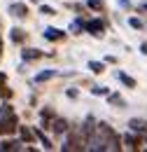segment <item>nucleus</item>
I'll use <instances>...</instances> for the list:
<instances>
[{
    "instance_id": "25",
    "label": "nucleus",
    "mask_w": 147,
    "mask_h": 152,
    "mask_svg": "<svg viewBox=\"0 0 147 152\" xmlns=\"http://www.w3.org/2000/svg\"><path fill=\"white\" fill-rule=\"evenodd\" d=\"M129 26H131V28H135V31H140V28H143V21L135 19V17H131V19H129Z\"/></svg>"
},
{
    "instance_id": "7",
    "label": "nucleus",
    "mask_w": 147,
    "mask_h": 152,
    "mask_svg": "<svg viewBox=\"0 0 147 152\" xmlns=\"http://www.w3.org/2000/svg\"><path fill=\"white\" fill-rule=\"evenodd\" d=\"M44 40H49V42H61V40H65V33L61 31V28H44Z\"/></svg>"
},
{
    "instance_id": "15",
    "label": "nucleus",
    "mask_w": 147,
    "mask_h": 152,
    "mask_svg": "<svg viewBox=\"0 0 147 152\" xmlns=\"http://www.w3.org/2000/svg\"><path fill=\"white\" fill-rule=\"evenodd\" d=\"M117 77H119V82H122L124 87H129V89H135V87H138V82H135V80H133L131 75H126V73H122V70L117 73Z\"/></svg>"
},
{
    "instance_id": "13",
    "label": "nucleus",
    "mask_w": 147,
    "mask_h": 152,
    "mask_svg": "<svg viewBox=\"0 0 147 152\" xmlns=\"http://www.w3.org/2000/svg\"><path fill=\"white\" fill-rule=\"evenodd\" d=\"M42 56H44V54H42L40 49H23V52H21V58H23V61H37V58H42Z\"/></svg>"
},
{
    "instance_id": "29",
    "label": "nucleus",
    "mask_w": 147,
    "mask_h": 152,
    "mask_svg": "<svg viewBox=\"0 0 147 152\" xmlns=\"http://www.w3.org/2000/svg\"><path fill=\"white\" fill-rule=\"evenodd\" d=\"M140 138H143V143H147V131H145V133H140Z\"/></svg>"
},
{
    "instance_id": "27",
    "label": "nucleus",
    "mask_w": 147,
    "mask_h": 152,
    "mask_svg": "<svg viewBox=\"0 0 147 152\" xmlns=\"http://www.w3.org/2000/svg\"><path fill=\"white\" fill-rule=\"evenodd\" d=\"M140 52H143V54L147 56V42H143V45H140Z\"/></svg>"
},
{
    "instance_id": "9",
    "label": "nucleus",
    "mask_w": 147,
    "mask_h": 152,
    "mask_svg": "<svg viewBox=\"0 0 147 152\" xmlns=\"http://www.w3.org/2000/svg\"><path fill=\"white\" fill-rule=\"evenodd\" d=\"M54 117H56V115H54V108H42V113H40V124H42V129H49Z\"/></svg>"
},
{
    "instance_id": "12",
    "label": "nucleus",
    "mask_w": 147,
    "mask_h": 152,
    "mask_svg": "<svg viewBox=\"0 0 147 152\" xmlns=\"http://www.w3.org/2000/svg\"><path fill=\"white\" fill-rule=\"evenodd\" d=\"M21 150V140H2L0 143V152H14Z\"/></svg>"
},
{
    "instance_id": "20",
    "label": "nucleus",
    "mask_w": 147,
    "mask_h": 152,
    "mask_svg": "<svg viewBox=\"0 0 147 152\" xmlns=\"http://www.w3.org/2000/svg\"><path fill=\"white\" fill-rule=\"evenodd\" d=\"M87 7L93 10V12H103L105 10V2L103 0H87Z\"/></svg>"
},
{
    "instance_id": "19",
    "label": "nucleus",
    "mask_w": 147,
    "mask_h": 152,
    "mask_svg": "<svg viewBox=\"0 0 147 152\" xmlns=\"http://www.w3.org/2000/svg\"><path fill=\"white\" fill-rule=\"evenodd\" d=\"M73 35H79L82 31H84V21L82 19H75V21H70V28H68Z\"/></svg>"
},
{
    "instance_id": "26",
    "label": "nucleus",
    "mask_w": 147,
    "mask_h": 152,
    "mask_svg": "<svg viewBox=\"0 0 147 152\" xmlns=\"http://www.w3.org/2000/svg\"><path fill=\"white\" fill-rule=\"evenodd\" d=\"M65 94H68V98H77V96H79V91H77L75 87H70V89H65Z\"/></svg>"
},
{
    "instance_id": "28",
    "label": "nucleus",
    "mask_w": 147,
    "mask_h": 152,
    "mask_svg": "<svg viewBox=\"0 0 147 152\" xmlns=\"http://www.w3.org/2000/svg\"><path fill=\"white\" fill-rule=\"evenodd\" d=\"M5 82H7V75H5V73H0V84H5Z\"/></svg>"
},
{
    "instance_id": "32",
    "label": "nucleus",
    "mask_w": 147,
    "mask_h": 152,
    "mask_svg": "<svg viewBox=\"0 0 147 152\" xmlns=\"http://www.w3.org/2000/svg\"><path fill=\"white\" fill-rule=\"evenodd\" d=\"M28 2H35V0H28Z\"/></svg>"
},
{
    "instance_id": "6",
    "label": "nucleus",
    "mask_w": 147,
    "mask_h": 152,
    "mask_svg": "<svg viewBox=\"0 0 147 152\" xmlns=\"http://www.w3.org/2000/svg\"><path fill=\"white\" fill-rule=\"evenodd\" d=\"M129 129H131L133 133H145V131H147V119L131 117V119H129Z\"/></svg>"
},
{
    "instance_id": "14",
    "label": "nucleus",
    "mask_w": 147,
    "mask_h": 152,
    "mask_svg": "<svg viewBox=\"0 0 147 152\" xmlns=\"http://www.w3.org/2000/svg\"><path fill=\"white\" fill-rule=\"evenodd\" d=\"M19 136H21V143H33L35 140V131H31L28 126H19Z\"/></svg>"
},
{
    "instance_id": "18",
    "label": "nucleus",
    "mask_w": 147,
    "mask_h": 152,
    "mask_svg": "<svg viewBox=\"0 0 147 152\" xmlns=\"http://www.w3.org/2000/svg\"><path fill=\"white\" fill-rule=\"evenodd\" d=\"M89 70L93 75H100V73H105V63L103 61H89Z\"/></svg>"
},
{
    "instance_id": "21",
    "label": "nucleus",
    "mask_w": 147,
    "mask_h": 152,
    "mask_svg": "<svg viewBox=\"0 0 147 152\" xmlns=\"http://www.w3.org/2000/svg\"><path fill=\"white\" fill-rule=\"evenodd\" d=\"M91 94H93V96H108V94H110V89H108V87L96 84V87H91Z\"/></svg>"
},
{
    "instance_id": "17",
    "label": "nucleus",
    "mask_w": 147,
    "mask_h": 152,
    "mask_svg": "<svg viewBox=\"0 0 147 152\" xmlns=\"http://www.w3.org/2000/svg\"><path fill=\"white\" fill-rule=\"evenodd\" d=\"M108 103H110V105H117V108H126V101L119 94H108Z\"/></svg>"
},
{
    "instance_id": "22",
    "label": "nucleus",
    "mask_w": 147,
    "mask_h": 152,
    "mask_svg": "<svg viewBox=\"0 0 147 152\" xmlns=\"http://www.w3.org/2000/svg\"><path fill=\"white\" fill-rule=\"evenodd\" d=\"M0 98H2V101H9V98H12V89H9L7 84H0Z\"/></svg>"
},
{
    "instance_id": "23",
    "label": "nucleus",
    "mask_w": 147,
    "mask_h": 152,
    "mask_svg": "<svg viewBox=\"0 0 147 152\" xmlns=\"http://www.w3.org/2000/svg\"><path fill=\"white\" fill-rule=\"evenodd\" d=\"M9 115H17V113L12 110L9 103H2V105H0V117H9Z\"/></svg>"
},
{
    "instance_id": "1",
    "label": "nucleus",
    "mask_w": 147,
    "mask_h": 152,
    "mask_svg": "<svg viewBox=\"0 0 147 152\" xmlns=\"http://www.w3.org/2000/svg\"><path fill=\"white\" fill-rule=\"evenodd\" d=\"M63 152H70V150H87L84 148V140H82V133H79V126H70L68 129V138L63 143Z\"/></svg>"
},
{
    "instance_id": "16",
    "label": "nucleus",
    "mask_w": 147,
    "mask_h": 152,
    "mask_svg": "<svg viewBox=\"0 0 147 152\" xmlns=\"http://www.w3.org/2000/svg\"><path fill=\"white\" fill-rule=\"evenodd\" d=\"M35 138L42 143V148H44V150H52V148H54V145H52V140L44 136V131H42V129H35Z\"/></svg>"
},
{
    "instance_id": "8",
    "label": "nucleus",
    "mask_w": 147,
    "mask_h": 152,
    "mask_svg": "<svg viewBox=\"0 0 147 152\" xmlns=\"http://www.w3.org/2000/svg\"><path fill=\"white\" fill-rule=\"evenodd\" d=\"M9 14L17 17V19H26L28 17V7L23 2H14V5H9Z\"/></svg>"
},
{
    "instance_id": "4",
    "label": "nucleus",
    "mask_w": 147,
    "mask_h": 152,
    "mask_svg": "<svg viewBox=\"0 0 147 152\" xmlns=\"http://www.w3.org/2000/svg\"><path fill=\"white\" fill-rule=\"evenodd\" d=\"M70 129V122L65 119V117H54L52 119V126H49V131H54L56 136H63V133H68Z\"/></svg>"
},
{
    "instance_id": "24",
    "label": "nucleus",
    "mask_w": 147,
    "mask_h": 152,
    "mask_svg": "<svg viewBox=\"0 0 147 152\" xmlns=\"http://www.w3.org/2000/svg\"><path fill=\"white\" fill-rule=\"evenodd\" d=\"M40 14H44V17H54L56 10H54V7H49V5H40Z\"/></svg>"
},
{
    "instance_id": "2",
    "label": "nucleus",
    "mask_w": 147,
    "mask_h": 152,
    "mask_svg": "<svg viewBox=\"0 0 147 152\" xmlns=\"http://www.w3.org/2000/svg\"><path fill=\"white\" fill-rule=\"evenodd\" d=\"M84 31L87 33H91L93 38H103L105 35V21L103 19H91L84 23Z\"/></svg>"
},
{
    "instance_id": "10",
    "label": "nucleus",
    "mask_w": 147,
    "mask_h": 152,
    "mask_svg": "<svg viewBox=\"0 0 147 152\" xmlns=\"http://www.w3.org/2000/svg\"><path fill=\"white\" fill-rule=\"evenodd\" d=\"M9 40H12L14 45H23V42H26V31H23V28H12V31H9Z\"/></svg>"
},
{
    "instance_id": "5",
    "label": "nucleus",
    "mask_w": 147,
    "mask_h": 152,
    "mask_svg": "<svg viewBox=\"0 0 147 152\" xmlns=\"http://www.w3.org/2000/svg\"><path fill=\"white\" fill-rule=\"evenodd\" d=\"M122 145H124L126 150H140L143 138H140V136H133V133H124V136H122Z\"/></svg>"
},
{
    "instance_id": "30",
    "label": "nucleus",
    "mask_w": 147,
    "mask_h": 152,
    "mask_svg": "<svg viewBox=\"0 0 147 152\" xmlns=\"http://www.w3.org/2000/svg\"><path fill=\"white\" fill-rule=\"evenodd\" d=\"M140 12H147V2L143 5V7H140Z\"/></svg>"
},
{
    "instance_id": "3",
    "label": "nucleus",
    "mask_w": 147,
    "mask_h": 152,
    "mask_svg": "<svg viewBox=\"0 0 147 152\" xmlns=\"http://www.w3.org/2000/svg\"><path fill=\"white\" fill-rule=\"evenodd\" d=\"M19 129V119L17 115H9V117H0V133H14Z\"/></svg>"
},
{
    "instance_id": "31",
    "label": "nucleus",
    "mask_w": 147,
    "mask_h": 152,
    "mask_svg": "<svg viewBox=\"0 0 147 152\" xmlns=\"http://www.w3.org/2000/svg\"><path fill=\"white\" fill-rule=\"evenodd\" d=\"M0 54H2V40H0Z\"/></svg>"
},
{
    "instance_id": "11",
    "label": "nucleus",
    "mask_w": 147,
    "mask_h": 152,
    "mask_svg": "<svg viewBox=\"0 0 147 152\" xmlns=\"http://www.w3.org/2000/svg\"><path fill=\"white\" fill-rule=\"evenodd\" d=\"M56 75H58V73H56V70H52V68H47V70H40V73L35 75V84L49 82V80H52V77H56Z\"/></svg>"
}]
</instances>
